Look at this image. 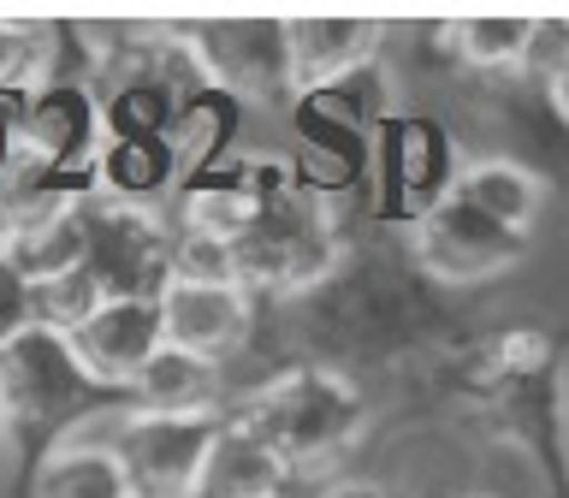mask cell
Segmentation results:
<instances>
[{
  "mask_svg": "<svg viewBox=\"0 0 569 498\" xmlns=\"http://www.w3.org/2000/svg\"><path fill=\"white\" fill-rule=\"evenodd\" d=\"M439 327H445L439 285L421 273L409 249L380 256V249L345 243V256L327 279L279 302V332L302 350L297 362L338 374L439 350Z\"/></svg>",
  "mask_w": 569,
  "mask_h": 498,
  "instance_id": "1",
  "label": "cell"
},
{
  "mask_svg": "<svg viewBox=\"0 0 569 498\" xmlns=\"http://www.w3.org/2000/svg\"><path fill=\"white\" fill-rule=\"evenodd\" d=\"M0 398H7V445L30 457V469L53 445L96 434V421H113L124 409H137L124 391H107L89 380L71 338L30 327L0 350Z\"/></svg>",
  "mask_w": 569,
  "mask_h": 498,
  "instance_id": "2",
  "label": "cell"
},
{
  "mask_svg": "<svg viewBox=\"0 0 569 498\" xmlns=\"http://www.w3.org/2000/svg\"><path fill=\"white\" fill-rule=\"evenodd\" d=\"M231 421H243L291 475L327 469L368 434V398L350 374L291 362L267 374L256 391H243Z\"/></svg>",
  "mask_w": 569,
  "mask_h": 498,
  "instance_id": "3",
  "label": "cell"
},
{
  "mask_svg": "<svg viewBox=\"0 0 569 498\" xmlns=\"http://www.w3.org/2000/svg\"><path fill=\"white\" fill-rule=\"evenodd\" d=\"M231 256H238V285L249 297L284 302L332 273L338 256H345V238H338L332 202H320L309 190H291L279 202L256 208V220L243 226Z\"/></svg>",
  "mask_w": 569,
  "mask_h": 498,
  "instance_id": "4",
  "label": "cell"
},
{
  "mask_svg": "<svg viewBox=\"0 0 569 498\" xmlns=\"http://www.w3.org/2000/svg\"><path fill=\"white\" fill-rule=\"evenodd\" d=\"M83 231H89V273L101 279L107 302L131 297V302H160V291L172 285V213L167 208H131L113 196H89L83 202Z\"/></svg>",
  "mask_w": 569,
  "mask_h": 498,
  "instance_id": "5",
  "label": "cell"
},
{
  "mask_svg": "<svg viewBox=\"0 0 569 498\" xmlns=\"http://www.w3.org/2000/svg\"><path fill=\"white\" fill-rule=\"evenodd\" d=\"M373 178H380V213L391 226L416 231L439 202L457 196L462 160L451 131L427 113H391L373 137Z\"/></svg>",
  "mask_w": 569,
  "mask_h": 498,
  "instance_id": "6",
  "label": "cell"
},
{
  "mask_svg": "<svg viewBox=\"0 0 569 498\" xmlns=\"http://www.w3.org/2000/svg\"><path fill=\"white\" fill-rule=\"evenodd\" d=\"M226 416H149V409H124L113 416L107 445L124 462L131 498H196L208 445Z\"/></svg>",
  "mask_w": 569,
  "mask_h": 498,
  "instance_id": "7",
  "label": "cell"
},
{
  "mask_svg": "<svg viewBox=\"0 0 569 498\" xmlns=\"http://www.w3.org/2000/svg\"><path fill=\"white\" fill-rule=\"evenodd\" d=\"M184 42L213 89L231 101H297V71H291V42L273 18H231V24H178Z\"/></svg>",
  "mask_w": 569,
  "mask_h": 498,
  "instance_id": "8",
  "label": "cell"
},
{
  "mask_svg": "<svg viewBox=\"0 0 569 498\" xmlns=\"http://www.w3.org/2000/svg\"><path fill=\"white\" fill-rule=\"evenodd\" d=\"M522 249H528L522 231L498 226L492 213H480L475 202H462V196L439 202L416 231H409V256H416V267L433 285L498 279V273H510V267L522 261Z\"/></svg>",
  "mask_w": 569,
  "mask_h": 498,
  "instance_id": "9",
  "label": "cell"
},
{
  "mask_svg": "<svg viewBox=\"0 0 569 498\" xmlns=\"http://www.w3.org/2000/svg\"><path fill=\"white\" fill-rule=\"evenodd\" d=\"M160 327H167L172 350L226 362L231 350H243L249 327H256V297H249L243 285H184V279H172L167 291H160Z\"/></svg>",
  "mask_w": 569,
  "mask_h": 498,
  "instance_id": "10",
  "label": "cell"
},
{
  "mask_svg": "<svg viewBox=\"0 0 569 498\" xmlns=\"http://www.w3.org/2000/svg\"><path fill=\"white\" fill-rule=\"evenodd\" d=\"M167 345V327H160V302H131L113 297L101 302V315L89 320L83 332H71V350L89 380H101L107 391H124L131 398L137 374L154 362V350Z\"/></svg>",
  "mask_w": 569,
  "mask_h": 498,
  "instance_id": "11",
  "label": "cell"
},
{
  "mask_svg": "<svg viewBox=\"0 0 569 498\" xmlns=\"http://www.w3.org/2000/svg\"><path fill=\"white\" fill-rule=\"evenodd\" d=\"M284 42H291V71L302 96V89H332L356 71L380 66L386 24H373V18H291Z\"/></svg>",
  "mask_w": 569,
  "mask_h": 498,
  "instance_id": "12",
  "label": "cell"
},
{
  "mask_svg": "<svg viewBox=\"0 0 569 498\" xmlns=\"http://www.w3.org/2000/svg\"><path fill=\"white\" fill-rule=\"evenodd\" d=\"M184 167H178L172 137H101L96 155V196L131 208H160L167 196H178Z\"/></svg>",
  "mask_w": 569,
  "mask_h": 498,
  "instance_id": "13",
  "label": "cell"
},
{
  "mask_svg": "<svg viewBox=\"0 0 569 498\" xmlns=\"http://www.w3.org/2000/svg\"><path fill=\"white\" fill-rule=\"evenodd\" d=\"M291 469L267 451V445L249 434L243 421H220V434L208 445L202 480H196V498H291Z\"/></svg>",
  "mask_w": 569,
  "mask_h": 498,
  "instance_id": "14",
  "label": "cell"
},
{
  "mask_svg": "<svg viewBox=\"0 0 569 498\" xmlns=\"http://www.w3.org/2000/svg\"><path fill=\"white\" fill-rule=\"evenodd\" d=\"M457 196L462 202H475L480 213H492L498 226L510 231H528L540 226L546 213V172L528 167V160L516 155H480V160H462V178H457Z\"/></svg>",
  "mask_w": 569,
  "mask_h": 498,
  "instance_id": "15",
  "label": "cell"
},
{
  "mask_svg": "<svg viewBox=\"0 0 569 498\" xmlns=\"http://www.w3.org/2000/svg\"><path fill=\"white\" fill-rule=\"evenodd\" d=\"M220 398H226L220 362L172 350V345H160L154 362L142 368L137 386H131V404L149 409V416H226Z\"/></svg>",
  "mask_w": 569,
  "mask_h": 498,
  "instance_id": "16",
  "label": "cell"
},
{
  "mask_svg": "<svg viewBox=\"0 0 569 498\" xmlns=\"http://www.w3.org/2000/svg\"><path fill=\"white\" fill-rule=\"evenodd\" d=\"M30 498H131L124 462L107 439H66L30 469Z\"/></svg>",
  "mask_w": 569,
  "mask_h": 498,
  "instance_id": "17",
  "label": "cell"
},
{
  "mask_svg": "<svg viewBox=\"0 0 569 498\" xmlns=\"http://www.w3.org/2000/svg\"><path fill=\"white\" fill-rule=\"evenodd\" d=\"M533 18H469V24H439V48L451 53L462 71L480 78H516L522 71Z\"/></svg>",
  "mask_w": 569,
  "mask_h": 498,
  "instance_id": "18",
  "label": "cell"
},
{
  "mask_svg": "<svg viewBox=\"0 0 569 498\" xmlns=\"http://www.w3.org/2000/svg\"><path fill=\"white\" fill-rule=\"evenodd\" d=\"M7 261H12L30 285L60 279V273H71V267H83V261H89L83 208H78V213H53V220L18 226V231H12V243H7Z\"/></svg>",
  "mask_w": 569,
  "mask_h": 498,
  "instance_id": "19",
  "label": "cell"
},
{
  "mask_svg": "<svg viewBox=\"0 0 569 498\" xmlns=\"http://www.w3.org/2000/svg\"><path fill=\"white\" fill-rule=\"evenodd\" d=\"M101 302H107V291H101V279L89 273V267H71V273H60V279L30 285V315H36V327H48V332H60V338L83 332L89 320L101 315Z\"/></svg>",
  "mask_w": 569,
  "mask_h": 498,
  "instance_id": "20",
  "label": "cell"
},
{
  "mask_svg": "<svg viewBox=\"0 0 569 498\" xmlns=\"http://www.w3.org/2000/svg\"><path fill=\"white\" fill-rule=\"evenodd\" d=\"M569 71V18H533L522 48V89H551Z\"/></svg>",
  "mask_w": 569,
  "mask_h": 498,
  "instance_id": "21",
  "label": "cell"
},
{
  "mask_svg": "<svg viewBox=\"0 0 569 498\" xmlns=\"http://www.w3.org/2000/svg\"><path fill=\"white\" fill-rule=\"evenodd\" d=\"M172 231H178V226H172ZM172 279H184V285H238V256H231V243H220V238L178 231Z\"/></svg>",
  "mask_w": 569,
  "mask_h": 498,
  "instance_id": "22",
  "label": "cell"
},
{
  "mask_svg": "<svg viewBox=\"0 0 569 498\" xmlns=\"http://www.w3.org/2000/svg\"><path fill=\"white\" fill-rule=\"evenodd\" d=\"M36 315H30V279L18 273V267L0 256V350L12 345L18 332H30Z\"/></svg>",
  "mask_w": 569,
  "mask_h": 498,
  "instance_id": "23",
  "label": "cell"
},
{
  "mask_svg": "<svg viewBox=\"0 0 569 498\" xmlns=\"http://www.w3.org/2000/svg\"><path fill=\"white\" fill-rule=\"evenodd\" d=\"M315 498H391L380 480H332V487H320Z\"/></svg>",
  "mask_w": 569,
  "mask_h": 498,
  "instance_id": "24",
  "label": "cell"
},
{
  "mask_svg": "<svg viewBox=\"0 0 569 498\" xmlns=\"http://www.w3.org/2000/svg\"><path fill=\"white\" fill-rule=\"evenodd\" d=\"M12 231H18V213H12V196L0 190V256H7V243H12Z\"/></svg>",
  "mask_w": 569,
  "mask_h": 498,
  "instance_id": "25",
  "label": "cell"
},
{
  "mask_svg": "<svg viewBox=\"0 0 569 498\" xmlns=\"http://www.w3.org/2000/svg\"><path fill=\"white\" fill-rule=\"evenodd\" d=\"M546 96H551V107H558V113L569 119V71H563V78H558V83L546 89Z\"/></svg>",
  "mask_w": 569,
  "mask_h": 498,
  "instance_id": "26",
  "label": "cell"
},
{
  "mask_svg": "<svg viewBox=\"0 0 569 498\" xmlns=\"http://www.w3.org/2000/svg\"><path fill=\"white\" fill-rule=\"evenodd\" d=\"M0 445H7V398H0Z\"/></svg>",
  "mask_w": 569,
  "mask_h": 498,
  "instance_id": "27",
  "label": "cell"
}]
</instances>
